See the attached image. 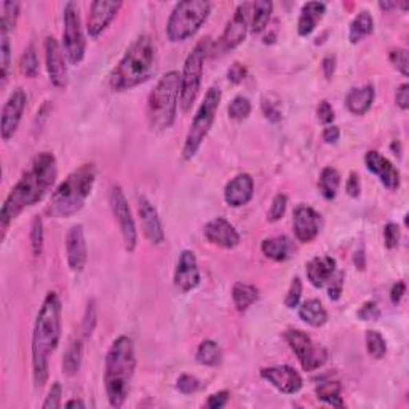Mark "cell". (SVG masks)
<instances>
[{
    "label": "cell",
    "mask_w": 409,
    "mask_h": 409,
    "mask_svg": "<svg viewBox=\"0 0 409 409\" xmlns=\"http://www.w3.org/2000/svg\"><path fill=\"white\" fill-rule=\"evenodd\" d=\"M56 176V159L52 152H41L34 157L3 201L0 210V223L3 228L13 223L24 210L42 201L55 186Z\"/></svg>",
    "instance_id": "6da1fadb"
},
{
    "label": "cell",
    "mask_w": 409,
    "mask_h": 409,
    "mask_svg": "<svg viewBox=\"0 0 409 409\" xmlns=\"http://www.w3.org/2000/svg\"><path fill=\"white\" fill-rule=\"evenodd\" d=\"M61 300L50 291L43 299L32 331V377L37 390L45 387L50 371V357L61 341Z\"/></svg>",
    "instance_id": "7a4b0ae2"
},
{
    "label": "cell",
    "mask_w": 409,
    "mask_h": 409,
    "mask_svg": "<svg viewBox=\"0 0 409 409\" xmlns=\"http://www.w3.org/2000/svg\"><path fill=\"white\" fill-rule=\"evenodd\" d=\"M157 71V47L149 36L137 37L128 47L109 77L114 91H128L142 85Z\"/></svg>",
    "instance_id": "3957f363"
},
{
    "label": "cell",
    "mask_w": 409,
    "mask_h": 409,
    "mask_svg": "<svg viewBox=\"0 0 409 409\" xmlns=\"http://www.w3.org/2000/svg\"><path fill=\"white\" fill-rule=\"evenodd\" d=\"M136 369V355L133 339L118 336L106 355L104 387L112 408H122L130 395L131 381Z\"/></svg>",
    "instance_id": "277c9868"
},
{
    "label": "cell",
    "mask_w": 409,
    "mask_h": 409,
    "mask_svg": "<svg viewBox=\"0 0 409 409\" xmlns=\"http://www.w3.org/2000/svg\"><path fill=\"white\" fill-rule=\"evenodd\" d=\"M95 165L87 164L78 166L52 194L50 203L47 206V214L55 219L71 218V216L77 214L90 197L93 187H95Z\"/></svg>",
    "instance_id": "5b68a950"
},
{
    "label": "cell",
    "mask_w": 409,
    "mask_h": 409,
    "mask_svg": "<svg viewBox=\"0 0 409 409\" xmlns=\"http://www.w3.org/2000/svg\"><path fill=\"white\" fill-rule=\"evenodd\" d=\"M181 96L179 72H166L157 82L147 100V122L152 131L164 133L173 126Z\"/></svg>",
    "instance_id": "8992f818"
},
{
    "label": "cell",
    "mask_w": 409,
    "mask_h": 409,
    "mask_svg": "<svg viewBox=\"0 0 409 409\" xmlns=\"http://www.w3.org/2000/svg\"><path fill=\"white\" fill-rule=\"evenodd\" d=\"M211 13V3L206 0H186L175 5L168 23L166 37L170 42L179 43L194 37L206 23Z\"/></svg>",
    "instance_id": "52a82bcc"
},
{
    "label": "cell",
    "mask_w": 409,
    "mask_h": 409,
    "mask_svg": "<svg viewBox=\"0 0 409 409\" xmlns=\"http://www.w3.org/2000/svg\"><path fill=\"white\" fill-rule=\"evenodd\" d=\"M221 98H223V93H221L218 87H211L206 91L205 100L201 101V104L195 112L194 120H192L189 131H187L184 146H182L181 154L184 160L194 159L201 144H203L205 137L208 136L211 126H213L216 120V114H218Z\"/></svg>",
    "instance_id": "ba28073f"
},
{
    "label": "cell",
    "mask_w": 409,
    "mask_h": 409,
    "mask_svg": "<svg viewBox=\"0 0 409 409\" xmlns=\"http://www.w3.org/2000/svg\"><path fill=\"white\" fill-rule=\"evenodd\" d=\"M211 47L210 37L201 38V41L194 47V50L189 53L186 58L184 67L181 74V96H179V106L181 111L187 114L194 106V102L199 96L200 87H201V77H203L205 69V59L208 55Z\"/></svg>",
    "instance_id": "9c48e42d"
},
{
    "label": "cell",
    "mask_w": 409,
    "mask_h": 409,
    "mask_svg": "<svg viewBox=\"0 0 409 409\" xmlns=\"http://www.w3.org/2000/svg\"><path fill=\"white\" fill-rule=\"evenodd\" d=\"M64 29H63V50L66 53L69 64L77 66L85 56V36H83L80 8L76 2H67L64 5Z\"/></svg>",
    "instance_id": "30bf717a"
},
{
    "label": "cell",
    "mask_w": 409,
    "mask_h": 409,
    "mask_svg": "<svg viewBox=\"0 0 409 409\" xmlns=\"http://www.w3.org/2000/svg\"><path fill=\"white\" fill-rule=\"evenodd\" d=\"M285 338H287V342L289 344L296 357H298L304 371L312 373L327 363V349L320 346V344H315L307 333L300 331V329H288Z\"/></svg>",
    "instance_id": "8fae6325"
},
{
    "label": "cell",
    "mask_w": 409,
    "mask_h": 409,
    "mask_svg": "<svg viewBox=\"0 0 409 409\" xmlns=\"http://www.w3.org/2000/svg\"><path fill=\"white\" fill-rule=\"evenodd\" d=\"M109 205L112 214L117 219L118 228L123 236V245L128 253H133L137 246V229L135 218H133L130 205L125 197V192L120 186H111L109 189Z\"/></svg>",
    "instance_id": "7c38bea8"
},
{
    "label": "cell",
    "mask_w": 409,
    "mask_h": 409,
    "mask_svg": "<svg viewBox=\"0 0 409 409\" xmlns=\"http://www.w3.org/2000/svg\"><path fill=\"white\" fill-rule=\"evenodd\" d=\"M251 8H253V3H248V2L240 3L239 7H236L232 19L228 23L223 36H221L219 48L223 53L234 50V48H236L245 42L246 34H248V29H250Z\"/></svg>",
    "instance_id": "4fadbf2b"
},
{
    "label": "cell",
    "mask_w": 409,
    "mask_h": 409,
    "mask_svg": "<svg viewBox=\"0 0 409 409\" xmlns=\"http://www.w3.org/2000/svg\"><path fill=\"white\" fill-rule=\"evenodd\" d=\"M120 0H95L90 5L87 18V32L91 38L101 37L111 23L114 21L118 10L122 8Z\"/></svg>",
    "instance_id": "5bb4252c"
},
{
    "label": "cell",
    "mask_w": 409,
    "mask_h": 409,
    "mask_svg": "<svg viewBox=\"0 0 409 409\" xmlns=\"http://www.w3.org/2000/svg\"><path fill=\"white\" fill-rule=\"evenodd\" d=\"M27 104L26 91L23 88H16L12 91V95L8 96V100L5 101L2 107V122H0V135H2L3 141H10L16 133L19 123L24 114Z\"/></svg>",
    "instance_id": "9a60e30c"
},
{
    "label": "cell",
    "mask_w": 409,
    "mask_h": 409,
    "mask_svg": "<svg viewBox=\"0 0 409 409\" xmlns=\"http://www.w3.org/2000/svg\"><path fill=\"white\" fill-rule=\"evenodd\" d=\"M43 50H45V63L48 77L53 87L63 88L67 87V66H66V53L59 45L55 37H47L43 42Z\"/></svg>",
    "instance_id": "2e32d148"
},
{
    "label": "cell",
    "mask_w": 409,
    "mask_h": 409,
    "mask_svg": "<svg viewBox=\"0 0 409 409\" xmlns=\"http://www.w3.org/2000/svg\"><path fill=\"white\" fill-rule=\"evenodd\" d=\"M200 270L197 256L194 251L184 250L177 259L176 270H175V287L179 289L182 294H187L200 285Z\"/></svg>",
    "instance_id": "e0dca14e"
},
{
    "label": "cell",
    "mask_w": 409,
    "mask_h": 409,
    "mask_svg": "<svg viewBox=\"0 0 409 409\" xmlns=\"http://www.w3.org/2000/svg\"><path fill=\"white\" fill-rule=\"evenodd\" d=\"M261 377L267 381L274 388L285 395H294L302 388V377L294 368L287 366H269L261 369Z\"/></svg>",
    "instance_id": "ac0fdd59"
},
{
    "label": "cell",
    "mask_w": 409,
    "mask_h": 409,
    "mask_svg": "<svg viewBox=\"0 0 409 409\" xmlns=\"http://www.w3.org/2000/svg\"><path fill=\"white\" fill-rule=\"evenodd\" d=\"M137 213L141 218V228L142 234L152 245H160L165 240V229L162 223L159 211L152 201L144 195L137 197Z\"/></svg>",
    "instance_id": "d6986e66"
},
{
    "label": "cell",
    "mask_w": 409,
    "mask_h": 409,
    "mask_svg": "<svg viewBox=\"0 0 409 409\" xmlns=\"http://www.w3.org/2000/svg\"><path fill=\"white\" fill-rule=\"evenodd\" d=\"M364 164L368 171L379 177L386 189L395 192L400 187V171H398L390 160L377 151H369L364 155Z\"/></svg>",
    "instance_id": "ffe728a7"
},
{
    "label": "cell",
    "mask_w": 409,
    "mask_h": 409,
    "mask_svg": "<svg viewBox=\"0 0 409 409\" xmlns=\"http://www.w3.org/2000/svg\"><path fill=\"white\" fill-rule=\"evenodd\" d=\"M66 256L67 264L72 272H82L85 269L88 261V248L83 225L77 224L69 229L66 235Z\"/></svg>",
    "instance_id": "44dd1931"
},
{
    "label": "cell",
    "mask_w": 409,
    "mask_h": 409,
    "mask_svg": "<svg viewBox=\"0 0 409 409\" xmlns=\"http://www.w3.org/2000/svg\"><path fill=\"white\" fill-rule=\"evenodd\" d=\"M293 228L296 239L310 243L320 234V214L307 205L296 206L293 213Z\"/></svg>",
    "instance_id": "7402d4cb"
},
{
    "label": "cell",
    "mask_w": 409,
    "mask_h": 409,
    "mask_svg": "<svg viewBox=\"0 0 409 409\" xmlns=\"http://www.w3.org/2000/svg\"><path fill=\"white\" fill-rule=\"evenodd\" d=\"M205 239L210 241L211 245L221 246V248L232 250L240 243V234L236 232V229L228 219L224 218H214L211 219L203 229Z\"/></svg>",
    "instance_id": "603a6c76"
},
{
    "label": "cell",
    "mask_w": 409,
    "mask_h": 409,
    "mask_svg": "<svg viewBox=\"0 0 409 409\" xmlns=\"http://www.w3.org/2000/svg\"><path fill=\"white\" fill-rule=\"evenodd\" d=\"M254 195V181L248 173L236 175L228 182L224 189L225 203L232 208H241L248 205Z\"/></svg>",
    "instance_id": "cb8c5ba5"
},
{
    "label": "cell",
    "mask_w": 409,
    "mask_h": 409,
    "mask_svg": "<svg viewBox=\"0 0 409 409\" xmlns=\"http://www.w3.org/2000/svg\"><path fill=\"white\" fill-rule=\"evenodd\" d=\"M305 274L312 287L323 288L336 274V259L331 256H317L305 265Z\"/></svg>",
    "instance_id": "d4e9b609"
},
{
    "label": "cell",
    "mask_w": 409,
    "mask_h": 409,
    "mask_svg": "<svg viewBox=\"0 0 409 409\" xmlns=\"http://www.w3.org/2000/svg\"><path fill=\"white\" fill-rule=\"evenodd\" d=\"M327 13V3L324 2H307L302 5L298 21V32L300 37H307L317 29Z\"/></svg>",
    "instance_id": "484cf974"
},
{
    "label": "cell",
    "mask_w": 409,
    "mask_h": 409,
    "mask_svg": "<svg viewBox=\"0 0 409 409\" xmlns=\"http://www.w3.org/2000/svg\"><path fill=\"white\" fill-rule=\"evenodd\" d=\"M374 98H376V91H374L373 85H363L355 87L346 96V106L351 114L353 115H364L371 109Z\"/></svg>",
    "instance_id": "4316f807"
},
{
    "label": "cell",
    "mask_w": 409,
    "mask_h": 409,
    "mask_svg": "<svg viewBox=\"0 0 409 409\" xmlns=\"http://www.w3.org/2000/svg\"><path fill=\"white\" fill-rule=\"evenodd\" d=\"M299 318L310 327L320 328L328 322V312L318 299H309L300 304Z\"/></svg>",
    "instance_id": "83f0119b"
},
{
    "label": "cell",
    "mask_w": 409,
    "mask_h": 409,
    "mask_svg": "<svg viewBox=\"0 0 409 409\" xmlns=\"http://www.w3.org/2000/svg\"><path fill=\"white\" fill-rule=\"evenodd\" d=\"M374 31V19L369 12H360L357 16L353 18L351 23V29H349V41L351 43H358L363 38L371 36Z\"/></svg>",
    "instance_id": "f1b7e54d"
},
{
    "label": "cell",
    "mask_w": 409,
    "mask_h": 409,
    "mask_svg": "<svg viewBox=\"0 0 409 409\" xmlns=\"http://www.w3.org/2000/svg\"><path fill=\"white\" fill-rule=\"evenodd\" d=\"M82 358H83L82 339H74V341L67 346L66 352H64L63 373L66 374V376H76L78 369L82 366Z\"/></svg>",
    "instance_id": "f546056e"
},
{
    "label": "cell",
    "mask_w": 409,
    "mask_h": 409,
    "mask_svg": "<svg viewBox=\"0 0 409 409\" xmlns=\"http://www.w3.org/2000/svg\"><path fill=\"white\" fill-rule=\"evenodd\" d=\"M261 251L265 258L275 261V263H283L288 259L289 254V240L287 236H274V239H265L261 245Z\"/></svg>",
    "instance_id": "4dcf8cb0"
},
{
    "label": "cell",
    "mask_w": 409,
    "mask_h": 409,
    "mask_svg": "<svg viewBox=\"0 0 409 409\" xmlns=\"http://www.w3.org/2000/svg\"><path fill=\"white\" fill-rule=\"evenodd\" d=\"M232 299L239 312H245L259 299V289L254 285L235 283L232 288Z\"/></svg>",
    "instance_id": "1f68e13d"
},
{
    "label": "cell",
    "mask_w": 409,
    "mask_h": 409,
    "mask_svg": "<svg viewBox=\"0 0 409 409\" xmlns=\"http://www.w3.org/2000/svg\"><path fill=\"white\" fill-rule=\"evenodd\" d=\"M274 12V3L270 0H258L253 3V19H251L250 31L251 34H261L267 27Z\"/></svg>",
    "instance_id": "d6a6232c"
},
{
    "label": "cell",
    "mask_w": 409,
    "mask_h": 409,
    "mask_svg": "<svg viewBox=\"0 0 409 409\" xmlns=\"http://www.w3.org/2000/svg\"><path fill=\"white\" fill-rule=\"evenodd\" d=\"M339 186H341V175H339V171L336 168H333V166L323 168L318 181V189H320V194L323 195V199L328 201L336 199Z\"/></svg>",
    "instance_id": "836d02e7"
},
{
    "label": "cell",
    "mask_w": 409,
    "mask_h": 409,
    "mask_svg": "<svg viewBox=\"0 0 409 409\" xmlns=\"http://www.w3.org/2000/svg\"><path fill=\"white\" fill-rule=\"evenodd\" d=\"M195 360L201 366H218L221 360H223V351H221L218 342L206 339L197 349Z\"/></svg>",
    "instance_id": "e575fe53"
},
{
    "label": "cell",
    "mask_w": 409,
    "mask_h": 409,
    "mask_svg": "<svg viewBox=\"0 0 409 409\" xmlns=\"http://www.w3.org/2000/svg\"><path fill=\"white\" fill-rule=\"evenodd\" d=\"M341 392H342V387L338 381L322 382L320 386H317V388H315V393H317L318 400L327 403V405H331L334 408L344 406Z\"/></svg>",
    "instance_id": "d590c367"
},
{
    "label": "cell",
    "mask_w": 409,
    "mask_h": 409,
    "mask_svg": "<svg viewBox=\"0 0 409 409\" xmlns=\"http://www.w3.org/2000/svg\"><path fill=\"white\" fill-rule=\"evenodd\" d=\"M21 3L14 0H7L2 3V16H0V31L10 34L16 26Z\"/></svg>",
    "instance_id": "8d00e7d4"
},
{
    "label": "cell",
    "mask_w": 409,
    "mask_h": 409,
    "mask_svg": "<svg viewBox=\"0 0 409 409\" xmlns=\"http://www.w3.org/2000/svg\"><path fill=\"white\" fill-rule=\"evenodd\" d=\"M0 78H2V85H5L8 80L10 66H12V43H10L8 34L0 31Z\"/></svg>",
    "instance_id": "74e56055"
},
{
    "label": "cell",
    "mask_w": 409,
    "mask_h": 409,
    "mask_svg": "<svg viewBox=\"0 0 409 409\" xmlns=\"http://www.w3.org/2000/svg\"><path fill=\"white\" fill-rule=\"evenodd\" d=\"M366 349L368 353L371 355L374 360H382L387 353V342L381 333L374 331V329H369L366 331Z\"/></svg>",
    "instance_id": "f35d334b"
},
{
    "label": "cell",
    "mask_w": 409,
    "mask_h": 409,
    "mask_svg": "<svg viewBox=\"0 0 409 409\" xmlns=\"http://www.w3.org/2000/svg\"><path fill=\"white\" fill-rule=\"evenodd\" d=\"M29 240H31L32 254L36 256V258H38L43 251V241H45V235H43V221L41 216H34Z\"/></svg>",
    "instance_id": "ab89813d"
},
{
    "label": "cell",
    "mask_w": 409,
    "mask_h": 409,
    "mask_svg": "<svg viewBox=\"0 0 409 409\" xmlns=\"http://www.w3.org/2000/svg\"><path fill=\"white\" fill-rule=\"evenodd\" d=\"M228 114L232 120L241 122L248 118L251 114V102L245 96H235L228 107Z\"/></svg>",
    "instance_id": "60d3db41"
},
{
    "label": "cell",
    "mask_w": 409,
    "mask_h": 409,
    "mask_svg": "<svg viewBox=\"0 0 409 409\" xmlns=\"http://www.w3.org/2000/svg\"><path fill=\"white\" fill-rule=\"evenodd\" d=\"M19 69H21V72L29 78L37 77V74H38V58H37V53H36V50H34L32 45L29 47L27 50L24 52V55L21 56Z\"/></svg>",
    "instance_id": "b9f144b4"
},
{
    "label": "cell",
    "mask_w": 409,
    "mask_h": 409,
    "mask_svg": "<svg viewBox=\"0 0 409 409\" xmlns=\"http://www.w3.org/2000/svg\"><path fill=\"white\" fill-rule=\"evenodd\" d=\"M96 323H98V305L95 299H90L87 304V310H85V315H83V322H82L83 336L85 338L91 336L96 328Z\"/></svg>",
    "instance_id": "7bdbcfd3"
},
{
    "label": "cell",
    "mask_w": 409,
    "mask_h": 409,
    "mask_svg": "<svg viewBox=\"0 0 409 409\" xmlns=\"http://www.w3.org/2000/svg\"><path fill=\"white\" fill-rule=\"evenodd\" d=\"M287 205H288V197L285 194H277L274 197L272 205H270L267 219L270 223H277L285 216V211H287Z\"/></svg>",
    "instance_id": "ee69618b"
},
{
    "label": "cell",
    "mask_w": 409,
    "mask_h": 409,
    "mask_svg": "<svg viewBox=\"0 0 409 409\" xmlns=\"http://www.w3.org/2000/svg\"><path fill=\"white\" fill-rule=\"evenodd\" d=\"M388 59H390L393 67H395L397 71L401 74V76H405V77L409 76V71H408L409 59H408V52L405 50V48H393V50L390 52V55H388Z\"/></svg>",
    "instance_id": "f6af8a7d"
},
{
    "label": "cell",
    "mask_w": 409,
    "mask_h": 409,
    "mask_svg": "<svg viewBox=\"0 0 409 409\" xmlns=\"http://www.w3.org/2000/svg\"><path fill=\"white\" fill-rule=\"evenodd\" d=\"M300 296H302V282L299 277H294L287 296H285V307L287 309H296L299 305Z\"/></svg>",
    "instance_id": "bcb514c9"
},
{
    "label": "cell",
    "mask_w": 409,
    "mask_h": 409,
    "mask_svg": "<svg viewBox=\"0 0 409 409\" xmlns=\"http://www.w3.org/2000/svg\"><path fill=\"white\" fill-rule=\"evenodd\" d=\"M176 388L181 393H184V395H192V393L199 392L200 381L195 376H192V374H182V376L177 379Z\"/></svg>",
    "instance_id": "7dc6e473"
},
{
    "label": "cell",
    "mask_w": 409,
    "mask_h": 409,
    "mask_svg": "<svg viewBox=\"0 0 409 409\" xmlns=\"http://www.w3.org/2000/svg\"><path fill=\"white\" fill-rule=\"evenodd\" d=\"M400 228L395 223H388L386 228H384V243L388 250H395L398 243H400Z\"/></svg>",
    "instance_id": "c3c4849f"
},
{
    "label": "cell",
    "mask_w": 409,
    "mask_h": 409,
    "mask_svg": "<svg viewBox=\"0 0 409 409\" xmlns=\"http://www.w3.org/2000/svg\"><path fill=\"white\" fill-rule=\"evenodd\" d=\"M61 397H63V387L59 382H53V386L48 392V395L43 401V409H58L61 408Z\"/></svg>",
    "instance_id": "681fc988"
},
{
    "label": "cell",
    "mask_w": 409,
    "mask_h": 409,
    "mask_svg": "<svg viewBox=\"0 0 409 409\" xmlns=\"http://www.w3.org/2000/svg\"><path fill=\"white\" fill-rule=\"evenodd\" d=\"M344 288V272H338L333 275L331 280L328 282V296L331 300H339Z\"/></svg>",
    "instance_id": "f907efd6"
},
{
    "label": "cell",
    "mask_w": 409,
    "mask_h": 409,
    "mask_svg": "<svg viewBox=\"0 0 409 409\" xmlns=\"http://www.w3.org/2000/svg\"><path fill=\"white\" fill-rule=\"evenodd\" d=\"M381 317V310H379L377 304L373 300H368L362 305V309L358 310V318L363 322H376Z\"/></svg>",
    "instance_id": "816d5d0a"
},
{
    "label": "cell",
    "mask_w": 409,
    "mask_h": 409,
    "mask_svg": "<svg viewBox=\"0 0 409 409\" xmlns=\"http://www.w3.org/2000/svg\"><path fill=\"white\" fill-rule=\"evenodd\" d=\"M246 76H248V69H246L241 63H234L228 72L229 82L234 83V85H239V83L243 82Z\"/></svg>",
    "instance_id": "f5cc1de1"
},
{
    "label": "cell",
    "mask_w": 409,
    "mask_h": 409,
    "mask_svg": "<svg viewBox=\"0 0 409 409\" xmlns=\"http://www.w3.org/2000/svg\"><path fill=\"white\" fill-rule=\"evenodd\" d=\"M229 397H230V393L228 390L216 392V393H213V395L208 397V400H206V408H210V409L224 408L225 405H228Z\"/></svg>",
    "instance_id": "db71d44e"
},
{
    "label": "cell",
    "mask_w": 409,
    "mask_h": 409,
    "mask_svg": "<svg viewBox=\"0 0 409 409\" xmlns=\"http://www.w3.org/2000/svg\"><path fill=\"white\" fill-rule=\"evenodd\" d=\"M317 117L323 125H331L334 122V111L328 101H322L317 107Z\"/></svg>",
    "instance_id": "11a10c76"
},
{
    "label": "cell",
    "mask_w": 409,
    "mask_h": 409,
    "mask_svg": "<svg viewBox=\"0 0 409 409\" xmlns=\"http://www.w3.org/2000/svg\"><path fill=\"white\" fill-rule=\"evenodd\" d=\"M346 192L349 197H352V199H358L360 197V192H362V184H360V176L355 173V171H352V173L349 175Z\"/></svg>",
    "instance_id": "9f6ffc18"
},
{
    "label": "cell",
    "mask_w": 409,
    "mask_h": 409,
    "mask_svg": "<svg viewBox=\"0 0 409 409\" xmlns=\"http://www.w3.org/2000/svg\"><path fill=\"white\" fill-rule=\"evenodd\" d=\"M395 101H397V106L400 107L401 111L409 109V85L408 83H401V85L398 87V90L395 93Z\"/></svg>",
    "instance_id": "6f0895ef"
},
{
    "label": "cell",
    "mask_w": 409,
    "mask_h": 409,
    "mask_svg": "<svg viewBox=\"0 0 409 409\" xmlns=\"http://www.w3.org/2000/svg\"><path fill=\"white\" fill-rule=\"evenodd\" d=\"M263 112L265 118H269L270 122H278L282 118V112L278 111V107L272 101L263 100Z\"/></svg>",
    "instance_id": "680465c9"
},
{
    "label": "cell",
    "mask_w": 409,
    "mask_h": 409,
    "mask_svg": "<svg viewBox=\"0 0 409 409\" xmlns=\"http://www.w3.org/2000/svg\"><path fill=\"white\" fill-rule=\"evenodd\" d=\"M322 71H323V76L327 77V80H331L334 77V72H336V56L333 55L324 56L322 61Z\"/></svg>",
    "instance_id": "91938a15"
},
{
    "label": "cell",
    "mask_w": 409,
    "mask_h": 409,
    "mask_svg": "<svg viewBox=\"0 0 409 409\" xmlns=\"http://www.w3.org/2000/svg\"><path fill=\"white\" fill-rule=\"evenodd\" d=\"M339 137H341V130H339L338 126L328 125L323 130V141L327 142V144H336Z\"/></svg>",
    "instance_id": "94428289"
},
{
    "label": "cell",
    "mask_w": 409,
    "mask_h": 409,
    "mask_svg": "<svg viewBox=\"0 0 409 409\" xmlns=\"http://www.w3.org/2000/svg\"><path fill=\"white\" fill-rule=\"evenodd\" d=\"M406 293V285L405 282H397L393 285L392 289H390V300L393 304H400V300L403 299V296Z\"/></svg>",
    "instance_id": "6125c7cd"
},
{
    "label": "cell",
    "mask_w": 409,
    "mask_h": 409,
    "mask_svg": "<svg viewBox=\"0 0 409 409\" xmlns=\"http://www.w3.org/2000/svg\"><path fill=\"white\" fill-rule=\"evenodd\" d=\"M353 264H355V267L360 269V270L366 269V256H364V251L363 250H358L357 253H355V256H353Z\"/></svg>",
    "instance_id": "be15d7a7"
},
{
    "label": "cell",
    "mask_w": 409,
    "mask_h": 409,
    "mask_svg": "<svg viewBox=\"0 0 409 409\" xmlns=\"http://www.w3.org/2000/svg\"><path fill=\"white\" fill-rule=\"evenodd\" d=\"M397 7H398L397 2H386V0H384V2H379V8L384 10V12H392V10H395Z\"/></svg>",
    "instance_id": "e7e4bbea"
},
{
    "label": "cell",
    "mask_w": 409,
    "mask_h": 409,
    "mask_svg": "<svg viewBox=\"0 0 409 409\" xmlns=\"http://www.w3.org/2000/svg\"><path fill=\"white\" fill-rule=\"evenodd\" d=\"M85 408V403H83L82 400H69L66 403V408Z\"/></svg>",
    "instance_id": "03108f58"
}]
</instances>
